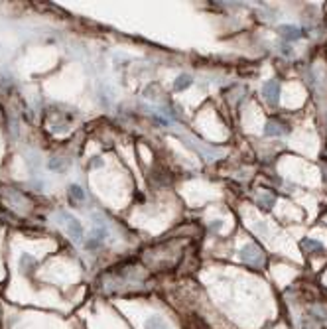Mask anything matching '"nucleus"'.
<instances>
[{
    "instance_id": "nucleus-1",
    "label": "nucleus",
    "mask_w": 327,
    "mask_h": 329,
    "mask_svg": "<svg viewBox=\"0 0 327 329\" xmlns=\"http://www.w3.org/2000/svg\"><path fill=\"white\" fill-rule=\"evenodd\" d=\"M55 221H57L59 225H63V229L67 231V235H69L73 241L83 242V227H81V223H79L71 213H67V211H59V213L55 215Z\"/></svg>"
},
{
    "instance_id": "nucleus-2",
    "label": "nucleus",
    "mask_w": 327,
    "mask_h": 329,
    "mask_svg": "<svg viewBox=\"0 0 327 329\" xmlns=\"http://www.w3.org/2000/svg\"><path fill=\"white\" fill-rule=\"evenodd\" d=\"M240 258H242V262H247V264L251 266H262L264 264V251L258 246V244H247V246H242V251H240Z\"/></svg>"
},
{
    "instance_id": "nucleus-3",
    "label": "nucleus",
    "mask_w": 327,
    "mask_h": 329,
    "mask_svg": "<svg viewBox=\"0 0 327 329\" xmlns=\"http://www.w3.org/2000/svg\"><path fill=\"white\" fill-rule=\"evenodd\" d=\"M262 95H264V99L268 105L276 107L278 101H280V81H276V79L266 81L264 85H262Z\"/></svg>"
},
{
    "instance_id": "nucleus-4",
    "label": "nucleus",
    "mask_w": 327,
    "mask_h": 329,
    "mask_svg": "<svg viewBox=\"0 0 327 329\" xmlns=\"http://www.w3.org/2000/svg\"><path fill=\"white\" fill-rule=\"evenodd\" d=\"M290 128L284 127L280 120H268L264 127V134L266 136H284V134H288Z\"/></svg>"
},
{
    "instance_id": "nucleus-5",
    "label": "nucleus",
    "mask_w": 327,
    "mask_h": 329,
    "mask_svg": "<svg viewBox=\"0 0 327 329\" xmlns=\"http://www.w3.org/2000/svg\"><path fill=\"white\" fill-rule=\"evenodd\" d=\"M278 32L282 34V38L288 39V42H290V39L294 42V39H300V38H302V30H300L298 26L284 24V26H280V28H278Z\"/></svg>"
},
{
    "instance_id": "nucleus-6",
    "label": "nucleus",
    "mask_w": 327,
    "mask_h": 329,
    "mask_svg": "<svg viewBox=\"0 0 327 329\" xmlns=\"http://www.w3.org/2000/svg\"><path fill=\"white\" fill-rule=\"evenodd\" d=\"M256 203H258V207H260L262 211H270V209L274 207V203H276V195H274V193H260V195L256 197Z\"/></svg>"
},
{
    "instance_id": "nucleus-7",
    "label": "nucleus",
    "mask_w": 327,
    "mask_h": 329,
    "mask_svg": "<svg viewBox=\"0 0 327 329\" xmlns=\"http://www.w3.org/2000/svg\"><path fill=\"white\" fill-rule=\"evenodd\" d=\"M300 246H302V251H305V253H323V251H325V246L319 241H314V239H303Z\"/></svg>"
},
{
    "instance_id": "nucleus-8",
    "label": "nucleus",
    "mask_w": 327,
    "mask_h": 329,
    "mask_svg": "<svg viewBox=\"0 0 327 329\" xmlns=\"http://www.w3.org/2000/svg\"><path fill=\"white\" fill-rule=\"evenodd\" d=\"M67 193H69V199L75 203V205H81V203L85 201V191L81 190L79 186H75V183L69 186V191H67Z\"/></svg>"
},
{
    "instance_id": "nucleus-9",
    "label": "nucleus",
    "mask_w": 327,
    "mask_h": 329,
    "mask_svg": "<svg viewBox=\"0 0 327 329\" xmlns=\"http://www.w3.org/2000/svg\"><path fill=\"white\" fill-rule=\"evenodd\" d=\"M191 83H193V77L189 75V73H181L176 79V83H174V91H186Z\"/></svg>"
},
{
    "instance_id": "nucleus-10",
    "label": "nucleus",
    "mask_w": 327,
    "mask_h": 329,
    "mask_svg": "<svg viewBox=\"0 0 327 329\" xmlns=\"http://www.w3.org/2000/svg\"><path fill=\"white\" fill-rule=\"evenodd\" d=\"M146 329H170V325L163 321L160 316H152L150 319H146Z\"/></svg>"
},
{
    "instance_id": "nucleus-11",
    "label": "nucleus",
    "mask_w": 327,
    "mask_h": 329,
    "mask_svg": "<svg viewBox=\"0 0 327 329\" xmlns=\"http://www.w3.org/2000/svg\"><path fill=\"white\" fill-rule=\"evenodd\" d=\"M34 266H36V258H34V256L24 254V256L20 258V270H22V272H26V274H30Z\"/></svg>"
},
{
    "instance_id": "nucleus-12",
    "label": "nucleus",
    "mask_w": 327,
    "mask_h": 329,
    "mask_svg": "<svg viewBox=\"0 0 327 329\" xmlns=\"http://www.w3.org/2000/svg\"><path fill=\"white\" fill-rule=\"evenodd\" d=\"M10 201L14 203V205H18V207H22V205H28V201H26V197L22 195V193H18V191H12V190H6V193H4Z\"/></svg>"
},
{
    "instance_id": "nucleus-13",
    "label": "nucleus",
    "mask_w": 327,
    "mask_h": 329,
    "mask_svg": "<svg viewBox=\"0 0 327 329\" xmlns=\"http://www.w3.org/2000/svg\"><path fill=\"white\" fill-rule=\"evenodd\" d=\"M48 168L53 170V172H65L67 170V162L63 158H51L50 162H48Z\"/></svg>"
},
{
    "instance_id": "nucleus-14",
    "label": "nucleus",
    "mask_w": 327,
    "mask_h": 329,
    "mask_svg": "<svg viewBox=\"0 0 327 329\" xmlns=\"http://www.w3.org/2000/svg\"><path fill=\"white\" fill-rule=\"evenodd\" d=\"M211 225H213V231H219V229H221V225H223V223H221V221H213Z\"/></svg>"
},
{
    "instance_id": "nucleus-15",
    "label": "nucleus",
    "mask_w": 327,
    "mask_h": 329,
    "mask_svg": "<svg viewBox=\"0 0 327 329\" xmlns=\"http://www.w3.org/2000/svg\"><path fill=\"white\" fill-rule=\"evenodd\" d=\"M99 164H101V162H99V158H95V160H93V164H91V166H93V168H97Z\"/></svg>"
}]
</instances>
